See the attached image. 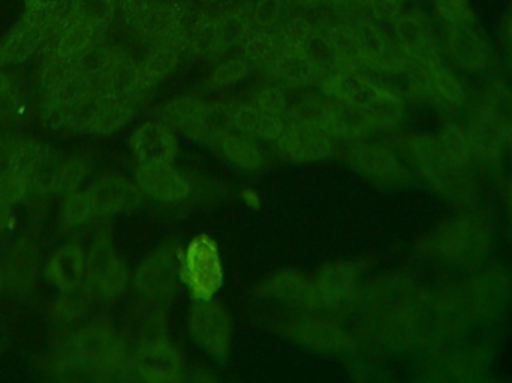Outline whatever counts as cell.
Returning <instances> with one entry per match:
<instances>
[{
	"label": "cell",
	"mask_w": 512,
	"mask_h": 383,
	"mask_svg": "<svg viewBox=\"0 0 512 383\" xmlns=\"http://www.w3.org/2000/svg\"><path fill=\"white\" fill-rule=\"evenodd\" d=\"M412 174L436 198L456 208H478L480 173L462 122L448 119L438 132H415L400 144Z\"/></svg>",
	"instance_id": "1"
},
{
	"label": "cell",
	"mask_w": 512,
	"mask_h": 383,
	"mask_svg": "<svg viewBox=\"0 0 512 383\" xmlns=\"http://www.w3.org/2000/svg\"><path fill=\"white\" fill-rule=\"evenodd\" d=\"M463 129L480 174L504 171L512 159V81L490 72L469 89Z\"/></svg>",
	"instance_id": "2"
},
{
	"label": "cell",
	"mask_w": 512,
	"mask_h": 383,
	"mask_svg": "<svg viewBox=\"0 0 512 383\" xmlns=\"http://www.w3.org/2000/svg\"><path fill=\"white\" fill-rule=\"evenodd\" d=\"M496 244L498 228L480 207L456 208L418 241L424 256L457 274H471L490 262Z\"/></svg>",
	"instance_id": "3"
},
{
	"label": "cell",
	"mask_w": 512,
	"mask_h": 383,
	"mask_svg": "<svg viewBox=\"0 0 512 383\" xmlns=\"http://www.w3.org/2000/svg\"><path fill=\"white\" fill-rule=\"evenodd\" d=\"M403 74L411 98L447 120L462 113L469 96L465 75L436 45L411 54Z\"/></svg>",
	"instance_id": "4"
},
{
	"label": "cell",
	"mask_w": 512,
	"mask_h": 383,
	"mask_svg": "<svg viewBox=\"0 0 512 383\" xmlns=\"http://www.w3.org/2000/svg\"><path fill=\"white\" fill-rule=\"evenodd\" d=\"M468 276L460 291L472 327H492L501 322L512 307L511 268L487 262Z\"/></svg>",
	"instance_id": "5"
},
{
	"label": "cell",
	"mask_w": 512,
	"mask_h": 383,
	"mask_svg": "<svg viewBox=\"0 0 512 383\" xmlns=\"http://www.w3.org/2000/svg\"><path fill=\"white\" fill-rule=\"evenodd\" d=\"M346 162L366 182L385 191H402L414 180L402 149L385 141L366 138L351 143Z\"/></svg>",
	"instance_id": "6"
},
{
	"label": "cell",
	"mask_w": 512,
	"mask_h": 383,
	"mask_svg": "<svg viewBox=\"0 0 512 383\" xmlns=\"http://www.w3.org/2000/svg\"><path fill=\"white\" fill-rule=\"evenodd\" d=\"M224 280V261L215 238L197 235L180 250V282L192 300H215Z\"/></svg>",
	"instance_id": "7"
},
{
	"label": "cell",
	"mask_w": 512,
	"mask_h": 383,
	"mask_svg": "<svg viewBox=\"0 0 512 383\" xmlns=\"http://www.w3.org/2000/svg\"><path fill=\"white\" fill-rule=\"evenodd\" d=\"M180 247L174 241L161 244L138 265L131 277L135 294L149 307L165 309L176 298L180 282Z\"/></svg>",
	"instance_id": "8"
},
{
	"label": "cell",
	"mask_w": 512,
	"mask_h": 383,
	"mask_svg": "<svg viewBox=\"0 0 512 383\" xmlns=\"http://www.w3.org/2000/svg\"><path fill=\"white\" fill-rule=\"evenodd\" d=\"M442 51L465 77H484L493 72L499 53L495 39L480 29L475 21L445 27Z\"/></svg>",
	"instance_id": "9"
},
{
	"label": "cell",
	"mask_w": 512,
	"mask_h": 383,
	"mask_svg": "<svg viewBox=\"0 0 512 383\" xmlns=\"http://www.w3.org/2000/svg\"><path fill=\"white\" fill-rule=\"evenodd\" d=\"M65 9L53 12L24 11L20 21L0 42V68L17 65L36 53L59 32Z\"/></svg>",
	"instance_id": "10"
},
{
	"label": "cell",
	"mask_w": 512,
	"mask_h": 383,
	"mask_svg": "<svg viewBox=\"0 0 512 383\" xmlns=\"http://www.w3.org/2000/svg\"><path fill=\"white\" fill-rule=\"evenodd\" d=\"M188 331L195 345L216 363L230 357L233 319L218 301H194L189 307Z\"/></svg>",
	"instance_id": "11"
},
{
	"label": "cell",
	"mask_w": 512,
	"mask_h": 383,
	"mask_svg": "<svg viewBox=\"0 0 512 383\" xmlns=\"http://www.w3.org/2000/svg\"><path fill=\"white\" fill-rule=\"evenodd\" d=\"M283 333L301 348L325 355H342L352 351L354 340L337 324L321 312H301L283 325Z\"/></svg>",
	"instance_id": "12"
},
{
	"label": "cell",
	"mask_w": 512,
	"mask_h": 383,
	"mask_svg": "<svg viewBox=\"0 0 512 383\" xmlns=\"http://www.w3.org/2000/svg\"><path fill=\"white\" fill-rule=\"evenodd\" d=\"M273 146L285 161L315 164L336 155L339 143L318 126L282 120V128L274 138Z\"/></svg>",
	"instance_id": "13"
},
{
	"label": "cell",
	"mask_w": 512,
	"mask_h": 383,
	"mask_svg": "<svg viewBox=\"0 0 512 383\" xmlns=\"http://www.w3.org/2000/svg\"><path fill=\"white\" fill-rule=\"evenodd\" d=\"M125 261L117 255L111 235L99 232L86 252V279L90 288L104 298H114L131 282Z\"/></svg>",
	"instance_id": "14"
},
{
	"label": "cell",
	"mask_w": 512,
	"mask_h": 383,
	"mask_svg": "<svg viewBox=\"0 0 512 383\" xmlns=\"http://www.w3.org/2000/svg\"><path fill=\"white\" fill-rule=\"evenodd\" d=\"M159 120L170 126L177 135L198 141V143L212 144L221 128L213 116L212 104L182 95L170 99L159 111Z\"/></svg>",
	"instance_id": "15"
},
{
	"label": "cell",
	"mask_w": 512,
	"mask_h": 383,
	"mask_svg": "<svg viewBox=\"0 0 512 383\" xmlns=\"http://www.w3.org/2000/svg\"><path fill=\"white\" fill-rule=\"evenodd\" d=\"M134 182L143 196L164 205L183 204L194 193L191 179L174 162L137 164Z\"/></svg>",
	"instance_id": "16"
},
{
	"label": "cell",
	"mask_w": 512,
	"mask_h": 383,
	"mask_svg": "<svg viewBox=\"0 0 512 383\" xmlns=\"http://www.w3.org/2000/svg\"><path fill=\"white\" fill-rule=\"evenodd\" d=\"M321 310L352 306L360 295L361 267L355 262L337 261L325 264L312 277Z\"/></svg>",
	"instance_id": "17"
},
{
	"label": "cell",
	"mask_w": 512,
	"mask_h": 383,
	"mask_svg": "<svg viewBox=\"0 0 512 383\" xmlns=\"http://www.w3.org/2000/svg\"><path fill=\"white\" fill-rule=\"evenodd\" d=\"M183 373L182 357L167 336L147 340L135 352V376L140 381L177 382L183 378Z\"/></svg>",
	"instance_id": "18"
},
{
	"label": "cell",
	"mask_w": 512,
	"mask_h": 383,
	"mask_svg": "<svg viewBox=\"0 0 512 383\" xmlns=\"http://www.w3.org/2000/svg\"><path fill=\"white\" fill-rule=\"evenodd\" d=\"M259 294L301 312H322L313 279L297 270H282L271 274L259 286Z\"/></svg>",
	"instance_id": "19"
},
{
	"label": "cell",
	"mask_w": 512,
	"mask_h": 383,
	"mask_svg": "<svg viewBox=\"0 0 512 383\" xmlns=\"http://www.w3.org/2000/svg\"><path fill=\"white\" fill-rule=\"evenodd\" d=\"M319 128L337 143L340 141L355 143V141L373 138L378 134L361 108L355 107L351 102L328 98V96H325Z\"/></svg>",
	"instance_id": "20"
},
{
	"label": "cell",
	"mask_w": 512,
	"mask_h": 383,
	"mask_svg": "<svg viewBox=\"0 0 512 383\" xmlns=\"http://www.w3.org/2000/svg\"><path fill=\"white\" fill-rule=\"evenodd\" d=\"M179 135L162 120H149L138 126L129 138L137 164L174 162L179 155Z\"/></svg>",
	"instance_id": "21"
},
{
	"label": "cell",
	"mask_w": 512,
	"mask_h": 383,
	"mask_svg": "<svg viewBox=\"0 0 512 383\" xmlns=\"http://www.w3.org/2000/svg\"><path fill=\"white\" fill-rule=\"evenodd\" d=\"M96 219L134 210L143 202L137 183L122 176H107L87 188Z\"/></svg>",
	"instance_id": "22"
},
{
	"label": "cell",
	"mask_w": 512,
	"mask_h": 383,
	"mask_svg": "<svg viewBox=\"0 0 512 383\" xmlns=\"http://www.w3.org/2000/svg\"><path fill=\"white\" fill-rule=\"evenodd\" d=\"M59 164L56 152L47 144L35 140H20L8 152V167L29 177L33 186L48 188Z\"/></svg>",
	"instance_id": "23"
},
{
	"label": "cell",
	"mask_w": 512,
	"mask_h": 383,
	"mask_svg": "<svg viewBox=\"0 0 512 383\" xmlns=\"http://www.w3.org/2000/svg\"><path fill=\"white\" fill-rule=\"evenodd\" d=\"M210 146L237 170L254 173L267 164L262 141L231 128L221 129Z\"/></svg>",
	"instance_id": "24"
},
{
	"label": "cell",
	"mask_w": 512,
	"mask_h": 383,
	"mask_svg": "<svg viewBox=\"0 0 512 383\" xmlns=\"http://www.w3.org/2000/svg\"><path fill=\"white\" fill-rule=\"evenodd\" d=\"M45 277L65 294L77 291L86 279V250L75 241L62 244L48 259Z\"/></svg>",
	"instance_id": "25"
},
{
	"label": "cell",
	"mask_w": 512,
	"mask_h": 383,
	"mask_svg": "<svg viewBox=\"0 0 512 383\" xmlns=\"http://www.w3.org/2000/svg\"><path fill=\"white\" fill-rule=\"evenodd\" d=\"M225 125L251 135L262 143H273L282 128V120L270 116L252 102H224Z\"/></svg>",
	"instance_id": "26"
},
{
	"label": "cell",
	"mask_w": 512,
	"mask_h": 383,
	"mask_svg": "<svg viewBox=\"0 0 512 383\" xmlns=\"http://www.w3.org/2000/svg\"><path fill=\"white\" fill-rule=\"evenodd\" d=\"M267 72L276 78L277 83L291 90L309 89L310 86L321 83L324 77L321 69L304 51L288 48L280 51Z\"/></svg>",
	"instance_id": "27"
},
{
	"label": "cell",
	"mask_w": 512,
	"mask_h": 383,
	"mask_svg": "<svg viewBox=\"0 0 512 383\" xmlns=\"http://www.w3.org/2000/svg\"><path fill=\"white\" fill-rule=\"evenodd\" d=\"M180 63V51L170 45H155L146 59L138 65L141 93L149 92L159 81L176 71Z\"/></svg>",
	"instance_id": "28"
},
{
	"label": "cell",
	"mask_w": 512,
	"mask_h": 383,
	"mask_svg": "<svg viewBox=\"0 0 512 383\" xmlns=\"http://www.w3.org/2000/svg\"><path fill=\"white\" fill-rule=\"evenodd\" d=\"M242 44L246 62L249 65L265 69V71L270 68L271 63L276 60L280 51L283 50L279 35H277V29H259L255 32L249 30Z\"/></svg>",
	"instance_id": "29"
},
{
	"label": "cell",
	"mask_w": 512,
	"mask_h": 383,
	"mask_svg": "<svg viewBox=\"0 0 512 383\" xmlns=\"http://www.w3.org/2000/svg\"><path fill=\"white\" fill-rule=\"evenodd\" d=\"M66 14L104 35L114 17V0H71Z\"/></svg>",
	"instance_id": "30"
},
{
	"label": "cell",
	"mask_w": 512,
	"mask_h": 383,
	"mask_svg": "<svg viewBox=\"0 0 512 383\" xmlns=\"http://www.w3.org/2000/svg\"><path fill=\"white\" fill-rule=\"evenodd\" d=\"M89 176V165L80 158L60 161L51 177L48 189L56 195L66 196L78 191Z\"/></svg>",
	"instance_id": "31"
},
{
	"label": "cell",
	"mask_w": 512,
	"mask_h": 383,
	"mask_svg": "<svg viewBox=\"0 0 512 383\" xmlns=\"http://www.w3.org/2000/svg\"><path fill=\"white\" fill-rule=\"evenodd\" d=\"M93 219H96V216L87 189H78L65 196V201L60 208V222L63 226L71 229L78 228Z\"/></svg>",
	"instance_id": "32"
},
{
	"label": "cell",
	"mask_w": 512,
	"mask_h": 383,
	"mask_svg": "<svg viewBox=\"0 0 512 383\" xmlns=\"http://www.w3.org/2000/svg\"><path fill=\"white\" fill-rule=\"evenodd\" d=\"M33 188L29 177L12 167L0 171V202L14 207L27 198Z\"/></svg>",
	"instance_id": "33"
},
{
	"label": "cell",
	"mask_w": 512,
	"mask_h": 383,
	"mask_svg": "<svg viewBox=\"0 0 512 383\" xmlns=\"http://www.w3.org/2000/svg\"><path fill=\"white\" fill-rule=\"evenodd\" d=\"M254 102L265 113L283 120L288 114L291 98L286 93V87L279 83H271L265 84L255 93Z\"/></svg>",
	"instance_id": "34"
},
{
	"label": "cell",
	"mask_w": 512,
	"mask_h": 383,
	"mask_svg": "<svg viewBox=\"0 0 512 383\" xmlns=\"http://www.w3.org/2000/svg\"><path fill=\"white\" fill-rule=\"evenodd\" d=\"M251 72V65L246 62V59L225 60L221 65L216 66L210 77V86L215 89H225V87L236 86L240 81L245 80Z\"/></svg>",
	"instance_id": "35"
},
{
	"label": "cell",
	"mask_w": 512,
	"mask_h": 383,
	"mask_svg": "<svg viewBox=\"0 0 512 383\" xmlns=\"http://www.w3.org/2000/svg\"><path fill=\"white\" fill-rule=\"evenodd\" d=\"M493 39L498 48L499 59L512 66V0H507L499 12Z\"/></svg>",
	"instance_id": "36"
},
{
	"label": "cell",
	"mask_w": 512,
	"mask_h": 383,
	"mask_svg": "<svg viewBox=\"0 0 512 383\" xmlns=\"http://www.w3.org/2000/svg\"><path fill=\"white\" fill-rule=\"evenodd\" d=\"M286 0H258L252 9V20L259 29H273L282 20Z\"/></svg>",
	"instance_id": "37"
},
{
	"label": "cell",
	"mask_w": 512,
	"mask_h": 383,
	"mask_svg": "<svg viewBox=\"0 0 512 383\" xmlns=\"http://www.w3.org/2000/svg\"><path fill=\"white\" fill-rule=\"evenodd\" d=\"M17 108L18 98L11 78L0 72V120L11 119Z\"/></svg>",
	"instance_id": "38"
},
{
	"label": "cell",
	"mask_w": 512,
	"mask_h": 383,
	"mask_svg": "<svg viewBox=\"0 0 512 383\" xmlns=\"http://www.w3.org/2000/svg\"><path fill=\"white\" fill-rule=\"evenodd\" d=\"M499 201H501L502 226L505 234L512 241V171L505 174L502 180Z\"/></svg>",
	"instance_id": "39"
},
{
	"label": "cell",
	"mask_w": 512,
	"mask_h": 383,
	"mask_svg": "<svg viewBox=\"0 0 512 383\" xmlns=\"http://www.w3.org/2000/svg\"><path fill=\"white\" fill-rule=\"evenodd\" d=\"M242 196L243 201H245V204L248 205V207L258 208L259 205H261V198H259L258 193L252 191V189H246V191H243Z\"/></svg>",
	"instance_id": "40"
},
{
	"label": "cell",
	"mask_w": 512,
	"mask_h": 383,
	"mask_svg": "<svg viewBox=\"0 0 512 383\" xmlns=\"http://www.w3.org/2000/svg\"><path fill=\"white\" fill-rule=\"evenodd\" d=\"M298 2H300L304 9L321 8V6L327 5V3H333L331 0H298Z\"/></svg>",
	"instance_id": "41"
},
{
	"label": "cell",
	"mask_w": 512,
	"mask_h": 383,
	"mask_svg": "<svg viewBox=\"0 0 512 383\" xmlns=\"http://www.w3.org/2000/svg\"><path fill=\"white\" fill-rule=\"evenodd\" d=\"M6 283V273L2 267H0V295H2L3 288H5Z\"/></svg>",
	"instance_id": "42"
},
{
	"label": "cell",
	"mask_w": 512,
	"mask_h": 383,
	"mask_svg": "<svg viewBox=\"0 0 512 383\" xmlns=\"http://www.w3.org/2000/svg\"><path fill=\"white\" fill-rule=\"evenodd\" d=\"M0 147H2V138H0Z\"/></svg>",
	"instance_id": "43"
}]
</instances>
